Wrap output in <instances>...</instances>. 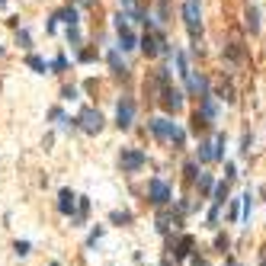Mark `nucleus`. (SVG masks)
Returning <instances> with one entry per match:
<instances>
[{
  "mask_svg": "<svg viewBox=\"0 0 266 266\" xmlns=\"http://www.w3.org/2000/svg\"><path fill=\"white\" fill-rule=\"evenodd\" d=\"M148 128H151V135H154V138H161V141H173L176 148H183V141H186V131H183V128H176V122H170V119H151Z\"/></svg>",
  "mask_w": 266,
  "mask_h": 266,
  "instance_id": "f257e3e1",
  "label": "nucleus"
},
{
  "mask_svg": "<svg viewBox=\"0 0 266 266\" xmlns=\"http://www.w3.org/2000/svg\"><path fill=\"white\" fill-rule=\"evenodd\" d=\"M183 19H186L189 39H199V35H202V16H199V4H196V0H186V4H183Z\"/></svg>",
  "mask_w": 266,
  "mask_h": 266,
  "instance_id": "f03ea898",
  "label": "nucleus"
},
{
  "mask_svg": "<svg viewBox=\"0 0 266 266\" xmlns=\"http://www.w3.org/2000/svg\"><path fill=\"white\" fill-rule=\"evenodd\" d=\"M119 167H122L125 173L141 170V167H144V151H138V148H125L122 154H119Z\"/></svg>",
  "mask_w": 266,
  "mask_h": 266,
  "instance_id": "7ed1b4c3",
  "label": "nucleus"
},
{
  "mask_svg": "<svg viewBox=\"0 0 266 266\" xmlns=\"http://www.w3.org/2000/svg\"><path fill=\"white\" fill-rule=\"evenodd\" d=\"M161 106L167 113H180L183 109V90H173L170 83H164L161 87Z\"/></svg>",
  "mask_w": 266,
  "mask_h": 266,
  "instance_id": "20e7f679",
  "label": "nucleus"
},
{
  "mask_svg": "<svg viewBox=\"0 0 266 266\" xmlns=\"http://www.w3.org/2000/svg\"><path fill=\"white\" fill-rule=\"evenodd\" d=\"M148 199L157 205V209H164V205L170 202V186H167L164 180H151L148 183Z\"/></svg>",
  "mask_w": 266,
  "mask_h": 266,
  "instance_id": "39448f33",
  "label": "nucleus"
},
{
  "mask_svg": "<svg viewBox=\"0 0 266 266\" xmlns=\"http://www.w3.org/2000/svg\"><path fill=\"white\" fill-rule=\"evenodd\" d=\"M77 125L87 131V135H96V131L103 128V116H100V109H83V113L77 116Z\"/></svg>",
  "mask_w": 266,
  "mask_h": 266,
  "instance_id": "423d86ee",
  "label": "nucleus"
},
{
  "mask_svg": "<svg viewBox=\"0 0 266 266\" xmlns=\"http://www.w3.org/2000/svg\"><path fill=\"white\" fill-rule=\"evenodd\" d=\"M131 119H135V103L128 100V96H122L116 106V125L119 128H131Z\"/></svg>",
  "mask_w": 266,
  "mask_h": 266,
  "instance_id": "0eeeda50",
  "label": "nucleus"
},
{
  "mask_svg": "<svg viewBox=\"0 0 266 266\" xmlns=\"http://www.w3.org/2000/svg\"><path fill=\"white\" fill-rule=\"evenodd\" d=\"M116 29H119V48H122V52H131V48L138 45V39H135V32L125 26V16H116Z\"/></svg>",
  "mask_w": 266,
  "mask_h": 266,
  "instance_id": "6e6552de",
  "label": "nucleus"
},
{
  "mask_svg": "<svg viewBox=\"0 0 266 266\" xmlns=\"http://www.w3.org/2000/svg\"><path fill=\"white\" fill-rule=\"evenodd\" d=\"M58 212H61V215H74V212H77V196H74L71 189H61V192H58Z\"/></svg>",
  "mask_w": 266,
  "mask_h": 266,
  "instance_id": "1a4fd4ad",
  "label": "nucleus"
},
{
  "mask_svg": "<svg viewBox=\"0 0 266 266\" xmlns=\"http://www.w3.org/2000/svg\"><path fill=\"white\" fill-rule=\"evenodd\" d=\"M170 225L180 228V215H173V212H161V215H157V231H161V234L170 231Z\"/></svg>",
  "mask_w": 266,
  "mask_h": 266,
  "instance_id": "9d476101",
  "label": "nucleus"
},
{
  "mask_svg": "<svg viewBox=\"0 0 266 266\" xmlns=\"http://www.w3.org/2000/svg\"><path fill=\"white\" fill-rule=\"evenodd\" d=\"M199 103H202V109H199V113L209 119V122H215V116H218V106H215L212 93H202V96H199Z\"/></svg>",
  "mask_w": 266,
  "mask_h": 266,
  "instance_id": "9b49d317",
  "label": "nucleus"
},
{
  "mask_svg": "<svg viewBox=\"0 0 266 266\" xmlns=\"http://www.w3.org/2000/svg\"><path fill=\"white\" fill-rule=\"evenodd\" d=\"M189 253H192V237L183 234L176 240V247H173V260H183V257H189Z\"/></svg>",
  "mask_w": 266,
  "mask_h": 266,
  "instance_id": "f8f14e48",
  "label": "nucleus"
},
{
  "mask_svg": "<svg viewBox=\"0 0 266 266\" xmlns=\"http://www.w3.org/2000/svg\"><path fill=\"white\" fill-rule=\"evenodd\" d=\"M199 161L202 164L215 161V141H199Z\"/></svg>",
  "mask_w": 266,
  "mask_h": 266,
  "instance_id": "ddd939ff",
  "label": "nucleus"
},
{
  "mask_svg": "<svg viewBox=\"0 0 266 266\" xmlns=\"http://www.w3.org/2000/svg\"><path fill=\"white\" fill-rule=\"evenodd\" d=\"M212 196H215V205H225V199H228V180H221V183L212 186Z\"/></svg>",
  "mask_w": 266,
  "mask_h": 266,
  "instance_id": "4468645a",
  "label": "nucleus"
},
{
  "mask_svg": "<svg viewBox=\"0 0 266 266\" xmlns=\"http://www.w3.org/2000/svg\"><path fill=\"white\" fill-rule=\"evenodd\" d=\"M55 19L68 23V26H77V10H74V7H64L61 13H55Z\"/></svg>",
  "mask_w": 266,
  "mask_h": 266,
  "instance_id": "2eb2a0df",
  "label": "nucleus"
},
{
  "mask_svg": "<svg viewBox=\"0 0 266 266\" xmlns=\"http://www.w3.org/2000/svg\"><path fill=\"white\" fill-rule=\"evenodd\" d=\"M109 64H113V74H116V77H125V74H128V68L119 61V52H109Z\"/></svg>",
  "mask_w": 266,
  "mask_h": 266,
  "instance_id": "dca6fc26",
  "label": "nucleus"
},
{
  "mask_svg": "<svg viewBox=\"0 0 266 266\" xmlns=\"http://www.w3.org/2000/svg\"><path fill=\"white\" fill-rule=\"evenodd\" d=\"M26 64L35 71V74H45V71H48V64H45V58H39V55H29L26 58Z\"/></svg>",
  "mask_w": 266,
  "mask_h": 266,
  "instance_id": "f3484780",
  "label": "nucleus"
},
{
  "mask_svg": "<svg viewBox=\"0 0 266 266\" xmlns=\"http://www.w3.org/2000/svg\"><path fill=\"white\" fill-rule=\"evenodd\" d=\"M196 183H199V192H202V196H209L212 186H215V180H212L209 173H199V176H196Z\"/></svg>",
  "mask_w": 266,
  "mask_h": 266,
  "instance_id": "a211bd4d",
  "label": "nucleus"
},
{
  "mask_svg": "<svg viewBox=\"0 0 266 266\" xmlns=\"http://www.w3.org/2000/svg\"><path fill=\"white\" fill-rule=\"evenodd\" d=\"M247 29L250 32H260V13H257V7L247 10Z\"/></svg>",
  "mask_w": 266,
  "mask_h": 266,
  "instance_id": "6ab92c4d",
  "label": "nucleus"
},
{
  "mask_svg": "<svg viewBox=\"0 0 266 266\" xmlns=\"http://www.w3.org/2000/svg\"><path fill=\"white\" fill-rule=\"evenodd\" d=\"M225 55L231 58V61H240V58H244V48H240V42H231V45L225 48Z\"/></svg>",
  "mask_w": 266,
  "mask_h": 266,
  "instance_id": "aec40b11",
  "label": "nucleus"
},
{
  "mask_svg": "<svg viewBox=\"0 0 266 266\" xmlns=\"http://www.w3.org/2000/svg\"><path fill=\"white\" fill-rule=\"evenodd\" d=\"M209 125H212V122H209V119H205L202 113H196V116H192V131H196V135H199V131H205Z\"/></svg>",
  "mask_w": 266,
  "mask_h": 266,
  "instance_id": "412c9836",
  "label": "nucleus"
},
{
  "mask_svg": "<svg viewBox=\"0 0 266 266\" xmlns=\"http://www.w3.org/2000/svg\"><path fill=\"white\" fill-rule=\"evenodd\" d=\"M16 45H19V48H32V39H29L26 29H16Z\"/></svg>",
  "mask_w": 266,
  "mask_h": 266,
  "instance_id": "4be33fe9",
  "label": "nucleus"
},
{
  "mask_svg": "<svg viewBox=\"0 0 266 266\" xmlns=\"http://www.w3.org/2000/svg\"><path fill=\"white\" fill-rule=\"evenodd\" d=\"M176 68H180V77L189 74V64H186V55L183 52H176Z\"/></svg>",
  "mask_w": 266,
  "mask_h": 266,
  "instance_id": "5701e85b",
  "label": "nucleus"
},
{
  "mask_svg": "<svg viewBox=\"0 0 266 266\" xmlns=\"http://www.w3.org/2000/svg\"><path fill=\"white\" fill-rule=\"evenodd\" d=\"M218 96H221L225 103H234V87H231V83H225V87L218 90Z\"/></svg>",
  "mask_w": 266,
  "mask_h": 266,
  "instance_id": "b1692460",
  "label": "nucleus"
},
{
  "mask_svg": "<svg viewBox=\"0 0 266 266\" xmlns=\"http://www.w3.org/2000/svg\"><path fill=\"white\" fill-rule=\"evenodd\" d=\"M68 42L74 45V48L80 45V29H77V26H68Z\"/></svg>",
  "mask_w": 266,
  "mask_h": 266,
  "instance_id": "393cba45",
  "label": "nucleus"
},
{
  "mask_svg": "<svg viewBox=\"0 0 266 266\" xmlns=\"http://www.w3.org/2000/svg\"><path fill=\"white\" fill-rule=\"evenodd\" d=\"M113 221L116 225H128L131 221V212H113Z\"/></svg>",
  "mask_w": 266,
  "mask_h": 266,
  "instance_id": "a878e982",
  "label": "nucleus"
},
{
  "mask_svg": "<svg viewBox=\"0 0 266 266\" xmlns=\"http://www.w3.org/2000/svg\"><path fill=\"white\" fill-rule=\"evenodd\" d=\"M215 247H218L221 253H225L228 247H231V240H228V234H218V237H215Z\"/></svg>",
  "mask_w": 266,
  "mask_h": 266,
  "instance_id": "bb28decb",
  "label": "nucleus"
},
{
  "mask_svg": "<svg viewBox=\"0 0 266 266\" xmlns=\"http://www.w3.org/2000/svg\"><path fill=\"white\" fill-rule=\"evenodd\" d=\"M196 176H199V167L196 164H186V180H189V183H196Z\"/></svg>",
  "mask_w": 266,
  "mask_h": 266,
  "instance_id": "cd10ccee",
  "label": "nucleus"
},
{
  "mask_svg": "<svg viewBox=\"0 0 266 266\" xmlns=\"http://www.w3.org/2000/svg\"><path fill=\"white\" fill-rule=\"evenodd\" d=\"M64 68H68V58H64V55H58L55 61H52V71H64Z\"/></svg>",
  "mask_w": 266,
  "mask_h": 266,
  "instance_id": "c85d7f7f",
  "label": "nucleus"
},
{
  "mask_svg": "<svg viewBox=\"0 0 266 266\" xmlns=\"http://www.w3.org/2000/svg\"><path fill=\"white\" fill-rule=\"evenodd\" d=\"M234 176H237V167H234V164H225V180H228V183H231Z\"/></svg>",
  "mask_w": 266,
  "mask_h": 266,
  "instance_id": "c756f323",
  "label": "nucleus"
},
{
  "mask_svg": "<svg viewBox=\"0 0 266 266\" xmlns=\"http://www.w3.org/2000/svg\"><path fill=\"white\" fill-rule=\"evenodd\" d=\"M100 237H103V228H93V231H90V237H87V244L93 247V244H96V240H100Z\"/></svg>",
  "mask_w": 266,
  "mask_h": 266,
  "instance_id": "7c9ffc66",
  "label": "nucleus"
},
{
  "mask_svg": "<svg viewBox=\"0 0 266 266\" xmlns=\"http://www.w3.org/2000/svg\"><path fill=\"white\" fill-rule=\"evenodd\" d=\"M61 100H77V87H64L61 90Z\"/></svg>",
  "mask_w": 266,
  "mask_h": 266,
  "instance_id": "2f4dec72",
  "label": "nucleus"
},
{
  "mask_svg": "<svg viewBox=\"0 0 266 266\" xmlns=\"http://www.w3.org/2000/svg\"><path fill=\"white\" fill-rule=\"evenodd\" d=\"M80 61H96V52H93V48H83V52H80Z\"/></svg>",
  "mask_w": 266,
  "mask_h": 266,
  "instance_id": "473e14b6",
  "label": "nucleus"
},
{
  "mask_svg": "<svg viewBox=\"0 0 266 266\" xmlns=\"http://www.w3.org/2000/svg\"><path fill=\"white\" fill-rule=\"evenodd\" d=\"M16 253H19V257H26V253H29V240H16Z\"/></svg>",
  "mask_w": 266,
  "mask_h": 266,
  "instance_id": "72a5a7b5",
  "label": "nucleus"
},
{
  "mask_svg": "<svg viewBox=\"0 0 266 266\" xmlns=\"http://www.w3.org/2000/svg\"><path fill=\"white\" fill-rule=\"evenodd\" d=\"M189 266H205V257H199V253H192V257H189Z\"/></svg>",
  "mask_w": 266,
  "mask_h": 266,
  "instance_id": "f704fd0d",
  "label": "nucleus"
},
{
  "mask_svg": "<svg viewBox=\"0 0 266 266\" xmlns=\"http://www.w3.org/2000/svg\"><path fill=\"white\" fill-rule=\"evenodd\" d=\"M215 221H218V205H215V209L209 212V225H212V228H215Z\"/></svg>",
  "mask_w": 266,
  "mask_h": 266,
  "instance_id": "c9c22d12",
  "label": "nucleus"
},
{
  "mask_svg": "<svg viewBox=\"0 0 266 266\" xmlns=\"http://www.w3.org/2000/svg\"><path fill=\"white\" fill-rule=\"evenodd\" d=\"M48 119H55V122H61V119H64V113H61V109H52V113H48Z\"/></svg>",
  "mask_w": 266,
  "mask_h": 266,
  "instance_id": "e433bc0d",
  "label": "nucleus"
},
{
  "mask_svg": "<svg viewBox=\"0 0 266 266\" xmlns=\"http://www.w3.org/2000/svg\"><path fill=\"white\" fill-rule=\"evenodd\" d=\"M244 218H250V192L244 196Z\"/></svg>",
  "mask_w": 266,
  "mask_h": 266,
  "instance_id": "4c0bfd02",
  "label": "nucleus"
},
{
  "mask_svg": "<svg viewBox=\"0 0 266 266\" xmlns=\"http://www.w3.org/2000/svg\"><path fill=\"white\" fill-rule=\"evenodd\" d=\"M0 7H7V0H0Z\"/></svg>",
  "mask_w": 266,
  "mask_h": 266,
  "instance_id": "58836bf2",
  "label": "nucleus"
},
{
  "mask_svg": "<svg viewBox=\"0 0 266 266\" xmlns=\"http://www.w3.org/2000/svg\"><path fill=\"white\" fill-rule=\"evenodd\" d=\"M260 266H266V257H263V263H260Z\"/></svg>",
  "mask_w": 266,
  "mask_h": 266,
  "instance_id": "ea45409f",
  "label": "nucleus"
},
{
  "mask_svg": "<svg viewBox=\"0 0 266 266\" xmlns=\"http://www.w3.org/2000/svg\"><path fill=\"white\" fill-rule=\"evenodd\" d=\"M80 4H90V0H80Z\"/></svg>",
  "mask_w": 266,
  "mask_h": 266,
  "instance_id": "a19ab883",
  "label": "nucleus"
},
{
  "mask_svg": "<svg viewBox=\"0 0 266 266\" xmlns=\"http://www.w3.org/2000/svg\"><path fill=\"white\" fill-rule=\"evenodd\" d=\"M225 266H231V260H228V263H225Z\"/></svg>",
  "mask_w": 266,
  "mask_h": 266,
  "instance_id": "79ce46f5",
  "label": "nucleus"
},
{
  "mask_svg": "<svg viewBox=\"0 0 266 266\" xmlns=\"http://www.w3.org/2000/svg\"><path fill=\"white\" fill-rule=\"evenodd\" d=\"M125 4H128V0H125Z\"/></svg>",
  "mask_w": 266,
  "mask_h": 266,
  "instance_id": "37998d69",
  "label": "nucleus"
}]
</instances>
